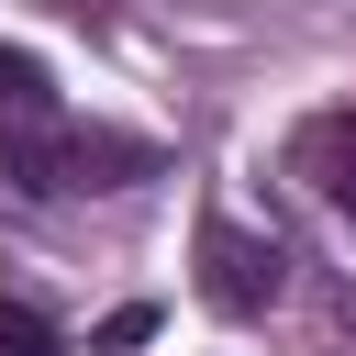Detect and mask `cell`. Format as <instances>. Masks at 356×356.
I'll use <instances>...</instances> for the list:
<instances>
[{
    "label": "cell",
    "instance_id": "6da1fadb",
    "mask_svg": "<svg viewBox=\"0 0 356 356\" xmlns=\"http://www.w3.org/2000/svg\"><path fill=\"white\" fill-rule=\"evenodd\" d=\"M145 167H156V145H134V134H89V122H11V134H0V178L33 189V200L122 189V178H145Z\"/></svg>",
    "mask_w": 356,
    "mask_h": 356
},
{
    "label": "cell",
    "instance_id": "7a4b0ae2",
    "mask_svg": "<svg viewBox=\"0 0 356 356\" xmlns=\"http://www.w3.org/2000/svg\"><path fill=\"white\" fill-rule=\"evenodd\" d=\"M200 300L211 312H267L278 300V245L245 222H200Z\"/></svg>",
    "mask_w": 356,
    "mask_h": 356
},
{
    "label": "cell",
    "instance_id": "3957f363",
    "mask_svg": "<svg viewBox=\"0 0 356 356\" xmlns=\"http://www.w3.org/2000/svg\"><path fill=\"white\" fill-rule=\"evenodd\" d=\"M56 111V89H44V67L22 56V44H0V122H44Z\"/></svg>",
    "mask_w": 356,
    "mask_h": 356
},
{
    "label": "cell",
    "instance_id": "277c9868",
    "mask_svg": "<svg viewBox=\"0 0 356 356\" xmlns=\"http://www.w3.org/2000/svg\"><path fill=\"white\" fill-rule=\"evenodd\" d=\"M312 167H323V189H334V200H345V222H356V111L312 134Z\"/></svg>",
    "mask_w": 356,
    "mask_h": 356
},
{
    "label": "cell",
    "instance_id": "5b68a950",
    "mask_svg": "<svg viewBox=\"0 0 356 356\" xmlns=\"http://www.w3.org/2000/svg\"><path fill=\"white\" fill-rule=\"evenodd\" d=\"M0 356H67V345H56V323L33 300H0Z\"/></svg>",
    "mask_w": 356,
    "mask_h": 356
},
{
    "label": "cell",
    "instance_id": "8992f818",
    "mask_svg": "<svg viewBox=\"0 0 356 356\" xmlns=\"http://www.w3.org/2000/svg\"><path fill=\"white\" fill-rule=\"evenodd\" d=\"M145 334H156V312H145V300H122V312L100 323V345H145Z\"/></svg>",
    "mask_w": 356,
    "mask_h": 356
}]
</instances>
